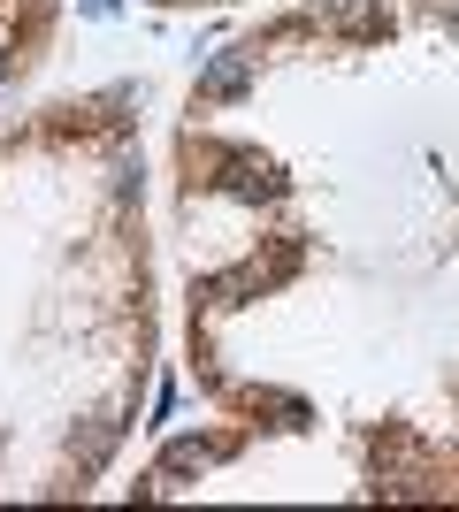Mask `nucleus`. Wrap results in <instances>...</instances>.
<instances>
[{
	"label": "nucleus",
	"mask_w": 459,
	"mask_h": 512,
	"mask_svg": "<svg viewBox=\"0 0 459 512\" xmlns=\"http://www.w3.org/2000/svg\"><path fill=\"white\" fill-rule=\"evenodd\" d=\"M245 85H253V54H222V62L199 77V100H238Z\"/></svg>",
	"instance_id": "obj_1"
},
{
	"label": "nucleus",
	"mask_w": 459,
	"mask_h": 512,
	"mask_svg": "<svg viewBox=\"0 0 459 512\" xmlns=\"http://www.w3.org/2000/svg\"><path fill=\"white\" fill-rule=\"evenodd\" d=\"M207 459H222V444H207V436H184V444H169V451H161V482H169V474L207 467Z\"/></svg>",
	"instance_id": "obj_2"
}]
</instances>
